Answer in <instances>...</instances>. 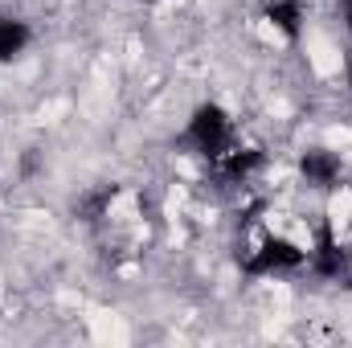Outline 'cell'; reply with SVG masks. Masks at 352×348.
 Wrapping results in <instances>:
<instances>
[{"label": "cell", "instance_id": "cell-9", "mask_svg": "<svg viewBox=\"0 0 352 348\" xmlns=\"http://www.w3.org/2000/svg\"><path fill=\"white\" fill-rule=\"evenodd\" d=\"M344 78H349V87H352V54H349V62H344Z\"/></svg>", "mask_w": 352, "mask_h": 348}, {"label": "cell", "instance_id": "cell-5", "mask_svg": "<svg viewBox=\"0 0 352 348\" xmlns=\"http://www.w3.org/2000/svg\"><path fill=\"white\" fill-rule=\"evenodd\" d=\"M213 168L221 180H230V184H246L250 176L263 168V152L258 148H242V144H234V148H226L217 160H213Z\"/></svg>", "mask_w": 352, "mask_h": 348}, {"label": "cell", "instance_id": "cell-6", "mask_svg": "<svg viewBox=\"0 0 352 348\" xmlns=\"http://www.w3.org/2000/svg\"><path fill=\"white\" fill-rule=\"evenodd\" d=\"M263 17L287 41H299V33H303V0H266Z\"/></svg>", "mask_w": 352, "mask_h": 348}, {"label": "cell", "instance_id": "cell-10", "mask_svg": "<svg viewBox=\"0 0 352 348\" xmlns=\"http://www.w3.org/2000/svg\"><path fill=\"white\" fill-rule=\"evenodd\" d=\"M144 4H156V0H144Z\"/></svg>", "mask_w": 352, "mask_h": 348}, {"label": "cell", "instance_id": "cell-4", "mask_svg": "<svg viewBox=\"0 0 352 348\" xmlns=\"http://www.w3.org/2000/svg\"><path fill=\"white\" fill-rule=\"evenodd\" d=\"M299 173L303 180L311 184V188H336L340 184V176H344V164H340V156L336 152H328V148H307L303 156H299Z\"/></svg>", "mask_w": 352, "mask_h": 348}, {"label": "cell", "instance_id": "cell-2", "mask_svg": "<svg viewBox=\"0 0 352 348\" xmlns=\"http://www.w3.org/2000/svg\"><path fill=\"white\" fill-rule=\"evenodd\" d=\"M307 262V250L303 246H295L291 238H263L246 259H238L242 266V274L246 279H266V274H287V270H299Z\"/></svg>", "mask_w": 352, "mask_h": 348}, {"label": "cell", "instance_id": "cell-1", "mask_svg": "<svg viewBox=\"0 0 352 348\" xmlns=\"http://www.w3.org/2000/svg\"><path fill=\"white\" fill-rule=\"evenodd\" d=\"M180 148H188L192 156H205L213 164L226 148H234V123H230V115L217 102H201L188 115V127L180 135Z\"/></svg>", "mask_w": 352, "mask_h": 348}, {"label": "cell", "instance_id": "cell-8", "mask_svg": "<svg viewBox=\"0 0 352 348\" xmlns=\"http://www.w3.org/2000/svg\"><path fill=\"white\" fill-rule=\"evenodd\" d=\"M340 17H344V25H349V33H352V0H340Z\"/></svg>", "mask_w": 352, "mask_h": 348}, {"label": "cell", "instance_id": "cell-7", "mask_svg": "<svg viewBox=\"0 0 352 348\" xmlns=\"http://www.w3.org/2000/svg\"><path fill=\"white\" fill-rule=\"evenodd\" d=\"M29 25L25 21H16V17H4L0 12V62H12L16 54H25V45H29Z\"/></svg>", "mask_w": 352, "mask_h": 348}, {"label": "cell", "instance_id": "cell-3", "mask_svg": "<svg viewBox=\"0 0 352 348\" xmlns=\"http://www.w3.org/2000/svg\"><path fill=\"white\" fill-rule=\"evenodd\" d=\"M307 262L320 279H349L352 274V250L336 238L332 221L316 226V250H307Z\"/></svg>", "mask_w": 352, "mask_h": 348}]
</instances>
